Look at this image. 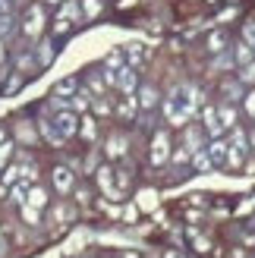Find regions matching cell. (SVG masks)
Masks as SVG:
<instances>
[{
  "instance_id": "1",
  "label": "cell",
  "mask_w": 255,
  "mask_h": 258,
  "mask_svg": "<svg viewBox=\"0 0 255 258\" xmlns=\"http://www.w3.org/2000/svg\"><path fill=\"white\" fill-rule=\"evenodd\" d=\"M199 107H202V92H199V88L176 85L170 92V98L164 101V117L170 120V126H186Z\"/></svg>"
},
{
  "instance_id": "2",
  "label": "cell",
  "mask_w": 255,
  "mask_h": 258,
  "mask_svg": "<svg viewBox=\"0 0 255 258\" xmlns=\"http://www.w3.org/2000/svg\"><path fill=\"white\" fill-rule=\"evenodd\" d=\"M38 129L50 145H63L70 136L79 133V117H76V110H54V113H44Z\"/></svg>"
},
{
  "instance_id": "3",
  "label": "cell",
  "mask_w": 255,
  "mask_h": 258,
  "mask_svg": "<svg viewBox=\"0 0 255 258\" xmlns=\"http://www.w3.org/2000/svg\"><path fill=\"white\" fill-rule=\"evenodd\" d=\"M79 16H82V7L76 4V0H63L60 10H57V16H54V32H57V35L73 32L76 22H79Z\"/></svg>"
},
{
  "instance_id": "4",
  "label": "cell",
  "mask_w": 255,
  "mask_h": 258,
  "mask_svg": "<svg viewBox=\"0 0 255 258\" xmlns=\"http://www.w3.org/2000/svg\"><path fill=\"white\" fill-rule=\"evenodd\" d=\"M246 133H239V129L233 126L230 139H227V167H243L246 161Z\"/></svg>"
},
{
  "instance_id": "5",
  "label": "cell",
  "mask_w": 255,
  "mask_h": 258,
  "mask_svg": "<svg viewBox=\"0 0 255 258\" xmlns=\"http://www.w3.org/2000/svg\"><path fill=\"white\" fill-rule=\"evenodd\" d=\"M44 29V10L41 7H29L25 10V16H22V32L25 38H38Z\"/></svg>"
},
{
  "instance_id": "6",
  "label": "cell",
  "mask_w": 255,
  "mask_h": 258,
  "mask_svg": "<svg viewBox=\"0 0 255 258\" xmlns=\"http://www.w3.org/2000/svg\"><path fill=\"white\" fill-rule=\"evenodd\" d=\"M167 158H170V139H167V133H158L155 142H151V164L161 167Z\"/></svg>"
},
{
  "instance_id": "7",
  "label": "cell",
  "mask_w": 255,
  "mask_h": 258,
  "mask_svg": "<svg viewBox=\"0 0 255 258\" xmlns=\"http://www.w3.org/2000/svg\"><path fill=\"white\" fill-rule=\"evenodd\" d=\"M98 183H101V189L107 192L110 199H120V186H117V170H110V167H101L98 170Z\"/></svg>"
},
{
  "instance_id": "8",
  "label": "cell",
  "mask_w": 255,
  "mask_h": 258,
  "mask_svg": "<svg viewBox=\"0 0 255 258\" xmlns=\"http://www.w3.org/2000/svg\"><path fill=\"white\" fill-rule=\"evenodd\" d=\"M202 120H205V133H208L211 139H218V136H221L224 123H221V113H218V107H205V110H202Z\"/></svg>"
},
{
  "instance_id": "9",
  "label": "cell",
  "mask_w": 255,
  "mask_h": 258,
  "mask_svg": "<svg viewBox=\"0 0 255 258\" xmlns=\"http://www.w3.org/2000/svg\"><path fill=\"white\" fill-rule=\"evenodd\" d=\"M205 151H208V158H211L214 167H227V142L224 139H211V145Z\"/></svg>"
},
{
  "instance_id": "10",
  "label": "cell",
  "mask_w": 255,
  "mask_h": 258,
  "mask_svg": "<svg viewBox=\"0 0 255 258\" xmlns=\"http://www.w3.org/2000/svg\"><path fill=\"white\" fill-rule=\"evenodd\" d=\"M13 25H16V16H13V7L10 0H0V38L13 32Z\"/></svg>"
},
{
  "instance_id": "11",
  "label": "cell",
  "mask_w": 255,
  "mask_h": 258,
  "mask_svg": "<svg viewBox=\"0 0 255 258\" xmlns=\"http://www.w3.org/2000/svg\"><path fill=\"white\" fill-rule=\"evenodd\" d=\"M54 189L60 192V196L73 189V170L70 167H54Z\"/></svg>"
},
{
  "instance_id": "12",
  "label": "cell",
  "mask_w": 255,
  "mask_h": 258,
  "mask_svg": "<svg viewBox=\"0 0 255 258\" xmlns=\"http://www.w3.org/2000/svg\"><path fill=\"white\" fill-rule=\"evenodd\" d=\"M148 57V50L142 44H126L123 47V60H126V67H139V63H145Z\"/></svg>"
},
{
  "instance_id": "13",
  "label": "cell",
  "mask_w": 255,
  "mask_h": 258,
  "mask_svg": "<svg viewBox=\"0 0 255 258\" xmlns=\"http://www.w3.org/2000/svg\"><path fill=\"white\" fill-rule=\"evenodd\" d=\"M79 92V82H76V76H63V79L54 85V95L57 98H70V95H76Z\"/></svg>"
},
{
  "instance_id": "14",
  "label": "cell",
  "mask_w": 255,
  "mask_h": 258,
  "mask_svg": "<svg viewBox=\"0 0 255 258\" xmlns=\"http://www.w3.org/2000/svg\"><path fill=\"white\" fill-rule=\"evenodd\" d=\"M92 92H76V95H70V110H76V113H82V110H88L92 107Z\"/></svg>"
},
{
  "instance_id": "15",
  "label": "cell",
  "mask_w": 255,
  "mask_h": 258,
  "mask_svg": "<svg viewBox=\"0 0 255 258\" xmlns=\"http://www.w3.org/2000/svg\"><path fill=\"white\" fill-rule=\"evenodd\" d=\"M29 189H32V183H25V179H19L16 186H10V192H13V202H16L19 208H22L25 202H29Z\"/></svg>"
},
{
  "instance_id": "16",
  "label": "cell",
  "mask_w": 255,
  "mask_h": 258,
  "mask_svg": "<svg viewBox=\"0 0 255 258\" xmlns=\"http://www.w3.org/2000/svg\"><path fill=\"white\" fill-rule=\"evenodd\" d=\"M126 154V139L123 136H110L107 139V158H123Z\"/></svg>"
},
{
  "instance_id": "17",
  "label": "cell",
  "mask_w": 255,
  "mask_h": 258,
  "mask_svg": "<svg viewBox=\"0 0 255 258\" xmlns=\"http://www.w3.org/2000/svg\"><path fill=\"white\" fill-rule=\"evenodd\" d=\"M158 104V92L151 85H145V88H139V107H145V110H151Z\"/></svg>"
},
{
  "instance_id": "18",
  "label": "cell",
  "mask_w": 255,
  "mask_h": 258,
  "mask_svg": "<svg viewBox=\"0 0 255 258\" xmlns=\"http://www.w3.org/2000/svg\"><path fill=\"white\" fill-rule=\"evenodd\" d=\"M193 164L199 167L202 173H208V170H214V164H211V158H208V151H205V148H199V151L193 154Z\"/></svg>"
},
{
  "instance_id": "19",
  "label": "cell",
  "mask_w": 255,
  "mask_h": 258,
  "mask_svg": "<svg viewBox=\"0 0 255 258\" xmlns=\"http://www.w3.org/2000/svg\"><path fill=\"white\" fill-rule=\"evenodd\" d=\"M233 57H236V63H239V67H246V63H252V60H255V50H252V47L243 41V44H239V47L233 50Z\"/></svg>"
},
{
  "instance_id": "20",
  "label": "cell",
  "mask_w": 255,
  "mask_h": 258,
  "mask_svg": "<svg viewBox=\"0 0 255 258\" xmlns=\"http://www.w3.org/2000/svg\"><path fill=\"white\" fill-rule=\"evenodd\" d=\"M44 202H47L44 189H41V186H32V189H29V202H25V205H32V208H44Z\"/></svg>"
},
{
  "instance_id": "21",
  "label": "cell",
  "mask_w": 255,
  "mask_h": 258,
  "mask_svg": "<svg viewBox=\"0 0 255 258\" xmlns=\"http://www.w3.org/2000/svg\"><path fill=\"white\" fill-rule=\"evenodd\" d=\"M104 85H107V79H104V76H98V73H92V76H88V88H92V95H95V98H101V95H104Z\"/></svg>"
},
{
  "instance_id": "22",
  "label": "cell",
  "mask_w": 255,
  "mask_h": 258,
  "mask_svg": "<svg viewBox=\"0 0 255 258\" xmlns=\"http://www.w3.org/2000/svg\"><path fill=\"white\" fill-rule=\"evenodd\" d=\"M218 113H221V123H224V129H233V126H236V110H233L230 104L218 107Z\"/></svg>"
},
{
  "instance_id": "23",
  "label": "cell",
  "mask_w": 255,
  "mask_h": 258,
  "mask_svg": "<svg viewBox=\"0 0 255 258\" xmlns=\"http://www.w3.org/2000/svg\"><path fill=\"white\" fill-rule=\"evenodd\" d=\"M136 104H139V101L126 95V98H123V104L117 107V110H120V117H126V120H130V117H136Z\"/></svg>"
},
{
  "instance_id": "24",
  "label": "cell",
  "mask_w": 255,
  "mask_h": 258,
  "mask_svg": "<svg viewBox=\"0 0 255 258\" xmlns=\"http://www.w3.org/2000/svg\"><path fill=\"white\" fill-rule=\"evenodd\" d=\"M19 179H25V176H22V167H10V170L4 173V183H7V186H16ZM25 183H29V179H25Z\"/></svg>"
},
{
  "instance_id": "25",
  "label": "cell",
  "mask_w": 255,
  "mask_h": 258,
  "mask_svg": "<svg viewBox=\"0 0 255 258\" xmlns=\"http://www.w3.org/2000/svg\"><path fill=\"white\" fill-rule=\"evenodd\" d=\"M104 67H107V70H120V67H126V63H123V50H113V54H107V57H104Z\"/></svg>"
},
{
  "instance_id": "26",
  "label": "cell",
  "mask_w": 255,
  "mask_h": 258,
  "mask_svg": "<svg viewBox=\"0 0 255 258\" xmlns=\"http://www.w3.org/2000/svg\"><path fill=\"white\" fill-rule=\"evenodd\" d=\"M38 60H41V63H44V67H47V63H50V60H54V47H50L47 41H41V47H38Z\"/></svg>"
},
{
  "instance_id": "27",
  "label": "cell",
  "mask_w": 255,
  "mask_h": 258,
  "mask_svg": "<svg viewBox=\"0 0 255 258\" xmlns=\"http://www.w3.org/2000/svg\"><path fill=\"white\" fill-rule=\"evenodd\" d=\"M224 44H227V38H224L221 32H214V35L208 38V47L214 50V54H218V50H224Z\"/></svg>"
},
{
  "instance_id": "28",
  "label": "cell",
  "mask_w": 255,
  "mask_h": 258,
  "mask_svg": "<svg viewBox=\"0 0 255 258\" xmlns=\"http://www.w3.org/2000/svg\"><path fill=\"white\" fill-rule=\"evenodd\" d=\"M243 41L255 50V22H246V29H243Z\"/></svg>"
},
{
  "instance_id": "29",
  "label": "cell",
  "mask_w": 255,
  "mask_h": 258,
  "mask_svg": "<svg viewBox=\"0 0 255 258\" xmlns=\"http://www.w3.org/2000/svg\"><path fill=\"white\" fill-rule=\"evenodd\" d=\"M239 82H255V60L243 67V73H239Z\"/></svg>"
},
{
  "instance_id": "30",
  "label": "cell",
  "mask_w": 255,
  "mask_h": 258,
  "mask_svg": "<svg viewBox=\"0 0 255 258\" xmlns=\"http://www.w3.org/2000/svg\"><path fill=\"white\" fill-rule=\"evenodd\" d=\"M10 154H13V145H10V142H0V170H4V167H7Z\"/></svg>"
},
{
  "instance_id": "31",
  "label": "cell",
  "mask_w": 255,
  "mask_h": 258,
  "mask_svg": "<svg viewBox=\"0 0 255 258\" xmlns=\"http://www.w3.org/2000/svg\"><path fill=\"white\" fill-rule=\"evenodd\" d=\"M22 217L29 224H38V208H32V205H22Z\"/></svg>"
},
{
  "instance_id": "32",
  "label": "cell",
  "mask_w": 255,
  "mask_h": 258,
  "mask_svg": "<svg viewBox=\"0 0 255 258\" xmlns=\"http://www.w3.org/2000/svg\"><path fill=\"white\" fill-rule=\"evenodd\" d=\"M79 133H82V136H85L88 142H92V139H95V123H92V120H82V126H79Z\"/></svg>"
},
{
  "instance_id": "33",
  "label": "cell",
  "mask_w": 255,
  "mask_h": 258,
  "mask_svg": "<svg viewBox=\"0 0 255 258\" xmlns=\"http://www.w3.org/2000/svg\"><path fill=\"white\" fill-rule=\"evenodd\" d=\"M82 10H85V16H95V13L101 10V4H98V0H85V7H82Z\"/></svg>"
},
{
  "instance_id": "34",
  "label": "cell",
  "mask_w": 255,
  "mask_h": 258,
  "mask_svg": "<svg viewBox=\"0 0 255 258\" xmlns=\"http://www.w3.org/2000/svg\"><path fill=\"white\" fill-rule=\"evenodd\" d=\"M246 113H249V117H255V92L246 95Z\"/></svg>"
},
{
  "instance_id": "35",
  "label": "cell",
  "mask_w": 255,
  "mask_h": 258,
  "mask_svg": "<svg viewBox=\"0 0 255 258\" xmlns=\"http://www.w3.org/2000/svg\"><path fill=\"white\" fill-rule=\"evenodd\" d=\"M4 60H7V47H4V41H0V67H4Z\"/></svg>"
},
{
  "instance_id": "36",
  "label": "cell",
  "mask_w": 255,
  "mask_h": 258,
  "mask_svg": "<svg viewBox=\"0 0 255 258\" xmlns=\"http://www.w3.org/2000/svg\"><path fill=\"white\" fill-rule=\"evenodd\" d=\"M164 258H186V255H180V252H167Z\"/></svg>"
},
{
  "instance_id": "37",
  "label": "cell",
  "mask_w": 255,
  "mask_h": 258,
  "mask_svg": "<svg viewBox=\"0 0 255 258\" xmlns=\"http://www.w3.org/2000/svg\"><path fill=\"white\" fill-rule=\"evenodd\" d=\"M0 142H7V133H4V126H0Z\"/></svg>"
},
{
  "instance_id": "38",
  "label": "cell",
  "mask_w": 255,
  "mask_h": 258,
  "mask_svg": "<svg viewBox=\"0 0 255 258\" xmlns=\"http://www.w3.org/2000/svg\"><path fill=\"white\" fill-rule=\"evenodd\" d=\"M249 142H252V148H255V133H252V136H249Z\"/></svg>"
},
{
  "instance_id": "39",
  "label": "cell",
  "mask_w": 255,
  "mask_h": 258,
  "mask_svg": "<svg viewBox=\"0 0 255 258\" xmlns=\"http://www.w3.org/2000/svg\"><path fill=\"white\" fill-rule=\"evenodd\" d=\"M47 4H63V0H47Z\"/></svg>"
},
{
  "instance_id": "40",
  "label": "cell",
  "mask_w": 255,
  "mask_h": 258,
  "mask_svg": "<svg viewBox=\"0 0 255 258\" xmlns=\"http://www.w3.org/2000/svg\"><path fill=\"white\" fill-rule=\"evenodd\" d=\"M123 258H136V255H133V252H130V255H123Z\"/></svg>"
}]
</instances>
